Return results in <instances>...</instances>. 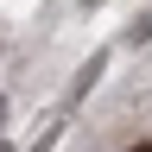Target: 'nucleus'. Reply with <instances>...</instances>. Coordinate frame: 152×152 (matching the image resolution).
<instances>
[{
	"instance_id": "obj_1",
	"label": "nucleus",
	"mask_w": 152,
	"mask_h": 152,
	"mask_svg": "<svg viewBox=\"0 0 152 152\" xmlns=\"http://www.w3.org/2000/svg\"><path fill=\"white\" fill-rule=\"evenodd\" d=\"M0 121H7V95H0Z\"/></svg>"
},
{
	"instance_id": "obj_2",
	"label": "nucleus",
	"mask_w": 152,
	"mask_h": 152,
	"mask_svg": "<svg viewBox=\"0 0 152 152\" xmlns=\"http://www.w3.org/2000/svg\"><path fill=\"white\" fill-rule=\"evenodd\" d=\"M0 152H13V146H0Z\"/></svg>"
}]
</instances>
